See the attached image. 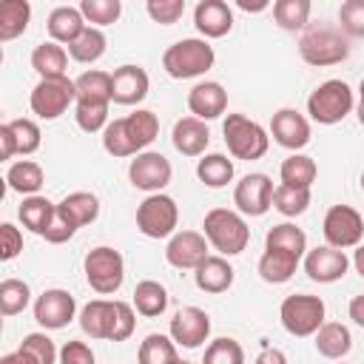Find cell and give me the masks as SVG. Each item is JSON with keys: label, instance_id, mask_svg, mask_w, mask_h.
I'll use <instances>...</instances> for the list:
<instances>
[{"label": "cell", "instance_id": "cell-14", "mask_svg": "<svg viewBox=\"0 0 364 364\" xmlns=\"http://www.w3.org/2000/svg\"><path fill=\"white\" fill-rule=\"evenodd\" d=\"M74 316H77V299L63 287L43 290L34 301V321L43 330H63L71 324Z\"/></svg>", "mask_w": 364, "mask_h": 364}, {"label": "cell", "instance_id": "cell-38", "mask_svg": "<svg viewBox=\"0 0 364 364\" xmlns=\"http://www.w3.org/2000/svg\"><path fill=\"white\" fill-rule=\"evenodd\" d=\"M310 0H276L273 20L284 31H304L310 26Z\"/></svg>", "mask_w": 364, "mask_h": 364}, {"label": "cell", "instance_id": "cell-58", "mask_svg": "<svg viewBox=\"0 0 364 364\" xmlns=\"http://www.w3.org/2000/svg\"><path fill=\"white\" fill-rule=\"evenodd\" d=\"M236 6H239L242 11H264L270 3H267V0H256V3H250V0H239Z\"/></svg>", "mask_w": 364, "mask_h": 364}, {"label": "cell", "instance_id": "cell-10", "mask_svg": "<svg viewBox=\"0 0 364 364\" xmlns=\"http://www.w3.org/2000/svg\"><path fill=\"white\" fill-rule=\"evenodd\" d=\"M71 102H77V85H74V80H68V74L65 77L40 80L31 88V97H28L31 114L37 119H46V122L63 117Z\"/></svg>", "mask_w": 364, "mask_h": 364}, {"label": "cell", "instance_id": "cell-47", "mask_svg": "<svg viewBox=\"0 0 364 364\" xmlns=\"http://www.w3.org/2000/svg\"><path fill=\"white\" fill-rule=\"evenodd\" d=\"M9 131H11V136H14V148H17V154H23V156H28V154H34L37 148H40V125L34 122V119H28V117H20V119H9Z\"/></svg>", "mask_w": 364, "mask_h": 364}, {"label": "cell", "instance_id": "cell-48", "mask_svg": "<svg viewBox=\"0 0 364 364\" xmlns=\"http://www.w3.org/2000/svg\"><path fill=\"white\" fill-rule=\"evenodd\" d=\"M17 350H23L26 355H31L37 364H57V361H60V350L54 347V341H51L46 333H28V336L20 341Z\"/></svg>", "mask_w": 364, "mask_h": 364}, {"label": "cell", "instance_id": "cell-29", "mask_svg": "<svg viewBox=\"0 0 364 364\" xmlns=\"http://www.w3.org/2000/svg\"><path fill=\"white\" fill-rule=\"evenodd\" d=\"M299 262H301V259L293 256V253H284V250H267V247H264V253H262L256 270H259V276H262L267 284H284V282L293 279Z\"/></svg>", "mask_w": 364, "mask_h": 364}, {"label": "cell", "instance_id": "cell-56", "mask_svg": "<svg viewBox=\"0 0 364 364\" xmlns=\"http://www.w3.org/2000/svg\"><path fill=\"white\" fill-rule=\"evenodd\" d=\"M347 313H350V318H353V321H355L358 327H364V293L353 296V301H350Z\"/></svg>", "mask_w": 364, "mask_h": 364}, {"label": "cell", "instance_id": "cell-12", "mask_svg": "<svg viewBox=\"0 0 364 364\" xmlns=\"http://www.w3.org/2000/svg\"><path fill=\"white\" fill-rule=\"evenodd\" d=\"M173 176V168H171V159L159 151H142L131 159L128 165V179L134 188L145 191L148 196L151 193H162V188H168Z\"/></svg>", "mask_w": 364, "mask_h": 364}, {"label": "cell", "instance_id": "cell-55", "mask_svg": "<svg viewBox=\"0 0 364 364\" xmlns=\"http://www.w3.org/2000/svg\"><path fill=\"white\" fill-rule=\"evenodd\" d=\"M14 154H17L14 136H11V131H9V122H3V125H0V156H3V159H11Z\"/></svg>", "mask_w": 364, "mask_h": 364}, {"label": "cell", "instance_id": "cell-27", "mask_svg": "<svg viewBox=\"0 0 364 364\" xmlns=\"http://www.w3.org/2000/svg\"><path fill=\"white\" fill-rule=\"evenodd\" d=\"M65 65H68V51L60 43L48 40V43L34 46V51H31V68L40 74V80L65 77Z\"/></svg>", "mask_w": 364, "mask_h": 364}, {"label": "cell", "instance_id": "cell-21", "mask_svg": "<svg viewBox=\"0 0 364 364\" xmlns=\"http://www.w3.org/2000/svg\"><path fill=\"white\" fill-rule=\"evenodd\" d=\"M188 111H191V117H196L202 122L222 117L228 111V91H225V85L213 82V80L196 82L188 91Z\"/></svg>", "mask_w": 364, "mask_h": 364}, {"label": "cell", "instance_id": "cell-40", "mask_svg": "<svg viewBox=\"0 0 364 364\" xmlns=\"http://www.w3.org/2000/svg\"><path fill=\"white\" fill-rule=\"evenodd\" d=\"M105 46H108V40H105V34H102V28H94V26H88L71 46H68V57L71 60H77V63H85V65H91V63H97L102 54H105Z\"/></svg>", "mask_w": 364, "mask_h": 364}, {"label": "cell", "instance_id": "cell-28", "mask_svg": "<svg viewBox=\"0 0 364 364\" xmlns=\"http://www.w3.org/2000/svg\"><path fill=\"white\" fill-rule=\"evenodd\" d=\"M43 182H46V173H43V168L34 159H20V162L9 165V171H6L9 191L23 193V196H37Z\"/></svg>", "mask_w": 364, "mask_h": 364}, {"label": "cell", "instance_id": "cell-9", "mask_svg": "<svg viewBox=\"0 0 364 364\" xmlns=\"http://www.w3.org/2000/svg\"><path fill=\"white\" fill-rule=\"evenodd\" d=\"M179 225V205L168 193H151L136 208V230L148 239H171Z\"/></svg>", "mask_w": 364, "mask_h": 364}, {"label": "cell", "instance_id": "cell-46", "mask_svg": "<svg viewBox=\"0 0 364 364\" xmlns=\"http://www.w3.org/2000/svg\"><path fill=\"white\" fill-rule=\"evenodd\" d=\"M108 105L111 102H74V119L85 134L105 131L108 119Z\"/></svg>", "mask_w": 364, "mask_h": 364}, {"label": "cell", "instance_id": "cell-57", "mask_svg": "<svg viewBox=\"0 0 364 364\" xmlns=\"http://www.w3.org/2000/svg\"><path fill=\"white\" fill-rule=\"evenodd\" d=\"M0 364H37L31 355H26L23 350H14V353H6L3 358H0Z\"/></svg>", "mask_w": 364, "mask_h": 364}, {"label": "cell", "instance_id": "cell-16", "mask_svg": "<svg viewBox=\"0 0 364 364\" xmlns=\"http://www.w3.org/2000/svg\"><path fill=\"white\" fill-rule=\"evenodd\" d=\"M202 230H176L165 245V262L176 270H196L210 253Z\"/></svg>", "mask_w": 364, "mask_h": 364}, {"label": "cell", "instance_id": "cell-34", "mask_svg": "<svg viewBox=\"0 0 364 364\" xmlns=\"http://www.w3.org/2000/svg\"><path fill=\"white\" fill-rule=\"evenodd\" d=\"M111 301H114V299H91V301L80 310V330H82L88 338H105V341H108Z\"/></svg>", "mask_w": 364, "mask_h": 364}, {"label": "cell", "instance_id": "cell-23", "mask_svg": "<svg viewBox=\"0 0 364 364\" xmlns=\"http://www.w3.org/2000/svg\"><path fill=\"white\" fill-rule=\"evenodd\" d=\"M233 264L228 262V256H208L196 270H193V282H196V287L202 290V293H210V296H219V293H225V290H230V284H233Z\"/></svg>", "mask_w": 364, "mask_h": 364}, {"label": "cell", "instance_id": "cell-53", "mask_svg": "<svg viewBox=\"0 0 364 364\" xmlns=\"http://www.w3.org/2000/svg\"><path fill=\"white\" fill-rule=\"evenodd\" d=\"M60 364H94V353L85 341H65L60 350Z\"/></svg>", "mask_w": 364, "mask_h": 364}, {"label": "cell", "instance_id": "cell-45", "mask_svg": "<svg viewBox=\"0 0 364 364\" xmlns=\"http://www.w3.org/2000/svg\"><path fill=\"white\" fill-rule=\"evenodd\" d=\"M202 364H245V350H242V344L236 338L222 336V338H213L205 347Z\"/></svg>", "mask_w": 364, "mask_h": 364}, {"label": "cell", "instance_id": "cell-32", "mask_svg": "<svg viewBox=\"0 0 364 364\" xmlns=\"http://www.w3.org/2000/svg\"><path fill=\"white\" fill-rule=\"evenodd\" d=\"M31 3L28 0H3L0 3V43L20 37L28 28Z\"/></svg>", "mask_w": 364, "mask_h": 364}, {"label": "cell", "instance_id": "cell-11", "mask_svg": "<svg viewBox=\"0 0 364 364\" xmlns=\"http://www.w3.org/2000/svg\"><path fill=\"white\" fill-rule=\"evenodd\" d=\"M321 233L330 247H338V250L358 247L364 242V216L353 205H333L324 213Z\"/></svg>", "mask_w": 364, "mask_h": 364}, {"label": "cell", "instance_id": "cell-24", "mask_svg": "<svg viewBox=\"0 0 364 364\" xmlns=\"http://www.w3.org/2000/svg\"><path fill=\"white\" fill-rule=\"evenodd\" d=\"M46 28H48V37L60 46H71L85 28V17L80 11V6H57L48 11V20H46Z\"/></svg>", "mask_w": 364, "mask_h": 364}, {"label": "cell", "instance_id": "cell-19", "mask_svg": "<svg viewBox=\"0 0 364 364\" xmlns=\"http://www.w3.org/2000/svg\"><path fill=\"white\" fill-rule=\"evenodd\" d=\"M151 80L142 65H119L111 74V102L117 105H136L148 97Z\"/></svg>", "mask_w": 364, "mask_h": 364}, {"label": "cell", "instance_id": "cell-60", "mask_svg": "<svg viewBox=\"0 0 364 364\" xmlns=\"http://www.w3.org/2000/svg\"><path fill=\"white\" fill-rule=\"evenodd\" d=\"M355 114H358V122L364 125V77H361V85H358V105H355Z\"/></svg>", "mask_w": 364, "mask_h": 364}, {"label": "cell", "instance_id": "cell-54", "mask_svg": "<svg viewBox=\"0 0 364 364\" xmlns=\"http://www.w3.org/2000/svg\"><path fill=\"white\" fill-rule=\"evenodd\" d=\"M253 364H287V355L279 350V347H262L259 350V355H256V361Z\"/></svg>", "mask_w": 364, "mask_h": 364}, {"label": "cell", "instance_id": "cell-49", "mask_svg": "<svg viewBox=\"0 0 364 364\" xmlns=\"http://www.w3.org/2000/svg\"><path fill=\"white\" fill-rule=\"evenodd\" d=\"M338 28L347 37L364 40V0H344L338 6Z\"/></svg>", "mask_w": 364, "mask_h": 364}, {"label": "cell", "instance_id": "cell-59", "mask_svg": "<svg viewBox=\"0 0 364 364\" xmlns=\"http://www.w3.org/2000/svg\"><path fill=\"white\" fill-rule=\"evenodd\" d=\"M353 267H355V273L364 279V242L355 247V253H353Z\"/></svg>", "mask_w": 364, "mask_h": 364}, {"label": "cell", "instance_id": "cell-20", "mask_svg": "<svg viewBox=\"0 0 364 364\" xmlns=\"http://www.w3.org/2000/svg\"><path fill=\"white\" fill-rule=\"evenodd\" d=\"M193 26L202 40L225 37L233 28V9L225 0H199L193 9Z\"/></svg>", "mask_w": 364, "mask_h": 364}, {"label": "cell", "instance_id": "cell-15", "mask_svg": "<svg viewBox=\"0 0 364 364\" xmlns=\"http://www.w3.org/2000/svg\"><path fill=\"white\" fill-rule=\"evenodd\" d=\"M168 336L173 338L176 347H188L196 350L210 338V316L202 307H179L168 324Z\"/></svg>", "mask_w": 364, "mask_h": 364}, {"label": "cell", "instance_id": "cell-61", "mask_svg": "<svg viewBox=\"0 0 364 364\" xmlns=\"http://www.w3.org/2000/svg\"><path fill=\"white\" fill-rule=\"evenodd\" d=\"M361 191H364V173H361Z\"/></svg>", "mask_w": 364, "mask_h": 364}, {"label": "cell", "instance_id": "cell-42", "mask_svg": "<svg viewBox=\"0 0 364 364\" xmlns=\"http://www.w3.org/2000/svg\"><path fill=\"white\" fill-rule=\"evenodd\" d=\"M28 301H31V287L23 279H3L0 282V313L6 318L23 313L28 307Z\"/></svg>", "mask_w": 364, "mask_h": 364}, {"label": "cell", "instance_id": "cell-22", "mask_svg": "<svg viewBox=\"0 0 364 364\" xmlns=\"http://www.w3.org/2000/svg\"><path fill=\"white\" fill-rule=\"evenodd\" d=\"M171 142L182 156H205V148L210 142V131L196 117H182L173 122Z\"/></svg>", "mask_w": 364, "mask_h": 364}, {"label": "cell", "instance_id": "cell-52", "mask_svg": "<svg viewBox=\"0 0 364 364\" xmlns=\"http://www.w3.org/2000/svg\"><path fill=\"white\" fill-rule=\"evenodd\" d=\"M74 233H77V228H74V225H71V222L57 210V213H54V219H51V225L46 228L43 239H46V242H51V245H63V242H68Z\"/></svg>", "mask_w": 364, "mask_h": 364}, {"label": "cell", "instance_id": "cell-62", "mask_svg": "<svg viewBox=\"0 0 364 364\" xmlns=\"http://www.w3.org/2000/svg\"><path fill=\"white\" fill-rule=\"evenodd\" d=\"M179 364H193V361H182V358H179Z\"/></svg>", "mask_w": 364, "mask_h": 364}, {"label": "cell", "instance_id": "cell-30", "mask_svg": "<svg viewBox=\"0 0 364 364\" xmlns=\"http://www.w3.org/2000/svg\"><path fill=\"white\" fill-rule=\"evenodd\" d=\"M54 213H57V205H54L51 199L40 196V193H37V196H26L23 205L17 208V216H20L23 228H28V230L37 233V236L46 233V228L51 225Z\"/></svg>", "mask_w": 364, "mask_h": 364}, {"label": "cell", "instance_id": "cell-50", "mask_svg": "<svg viewBox=\"0 0 364 364\" xmlns=\"http://www.w3.org/2000/svg\"><path fill=\"white\" fill-rule=\"evenodd\" d=\"M145 11L159 26H173L185 14V0H148Z\"/></svg>", "mask_w": 364, "mask_h": 364}, {"label": "cell", "instance_id": "cell-36", "mask_svg": "<svg viewBox=\"0 0 364 364\" xmlns=\"http://www.w3.org/2000/svg\"><path fill=\"white\" fill-rule=\"evenodd\" d=\"M279 176H282V185H293V188H313L316 176H318V168H316V159L307 156V154H290L282 168H279Z\"/></svg>", "mask_w": 364, "mask_h": 364}, {"label": "cell", "instance_id": "cell-41", "mask_svg": "<svg viewBox=\"0 0 364 364\" xmlns=\"http://www.w3.org/2000/svg\"><path fill=\"white\" fill-rule=\"evenodd\" d=\"M273 208L293 219V216H301L307 208H310V188H293V185H276L273 191Z\"/></svg>", "mask_w": 364, "mask_h": 364}, {"label": "cell", "instance_id": "cell-4", "mask_svg": "<svg viewBox=\"0 0 364 364\" xmlns=\"http://www.w3.org/2000/svg\"><path fill=\"white\" fill-rule=\"evenodd\" d=\"M216 63V51L208 40L202 37H185L176 40L173 46L165 48L162 54V68L168 77L173 80H193L202 77L205 71H210Z\"/></svg>", "mask_w": 364, "mask_h": 364}, {"label": "cell", "instance_id": "cell-25", "mask_svg": "<svg viewBox=\"0 0 364 364\" xmlns=\"http://www.w3.org/2000/svg\"><path fill=\"white\" fill-rule=\"evenodd\" d=\"M313 344L318 350V355L324 358H344L350 350H353V336H350V327L341 324V321H324L318 327V333L313 336Z\"/></svg>", "mask_w": 364, "mask_h": 364}, {"label": "cell", "instance_id": "cell-33", "mask_svg": "<svg viewBox=\"0 0 364 364\" xmlns=\"http://www.w3.org/2000/svg\"><path fill=\"white\" fill-rule=\"evenodd\" d=\"M264 247L267 250H284V253H293V256L304 259V253H307V236L293 222H282V225H273L267 230Z\"/></svg>", "mask_w": 364, "mask_h": 364}, {"label": "cell", "instance_id": "cell-3", "mask_svg": "<svg viewBox=\"0 0 364 364\" xmlns=\"http://www.w3.org/2000/svg\"><path fill=\"white\" fill-rule=\"evenodd\" d=\"M202 233L219 256H239L250 242V228L239 210L213 208L205 213Z\"/></svg>", "mask_w": 364, "mask_h": 364}, {"label": "cell", "instance_id": "cell-6", "mask_svg": "<svg viewBox=\"0 0 364 364\" xmlns=\"http://www.w3.org/2000/svg\"><path fill=\"white\" fill-rule=\"evenodd\" d=\"M82 273H85V282L94 293L100 296H114L122 282H125V259L117 247H108V245H100V247H91L82 259Z\"/></svg>", "mask_w": 364, "mask_h": 364}, {"label": "cell", "instance_id": "cell-2", "mask_svg": "<svg viewBox=\"0 0 364 364\" xmlns=\"http://www.w3.org/2000/svg\"><path fill=\"white\" fill-rule=\"evenodd\" d=\"M299 54L307 65H316V68L338 65L350 57V37L338 26L313 23L299 37Z\"/></svg>", "mask_w": 364, "mask_h": 364}, {"label": "cell", "instance_id": "cell-39", "mask_svg": "<svg viewBox=\"0 0 364 364\" xmlns=\"http://www.w3.org/2000/svg\"><path fill=\"white\" fill-rule=\"evenodd\" d=\"M196 176L208 188H225L233 179V159H228L225 154H205L196 162Z\"/></svg>", "mask_w": 364, "mask_h": 364}, {"label": "cell", "instance_id": "cell-17", "mask_svg": "<svg viewBox=\"0 0 364 364\" xmlns=\"http://www.w3.org/2000/svg\"><path fill=\"white\" fill-rule=\"evenodd\" d=\"M347 267H350V259L338 247L318 245L304 253V273H307V279H313L318 284H333V282L344 279Z\"/></svg>", "mask_w": 364, "mask_h": 364}, {"label": "cell", "instance_id": "cell-51", "mask_svg": "<svg viewBox=\"0 0 364 364\" xmlns=\"http://www.w3.org/2000/svg\"><path fill=\"white\" fill-rule=\"evenodd\" d=\"M20 250H23V233H20V228H14L11 222H3L0 225V259L3 262H11Z\"/></svg>", "mask_w": 364, "mask_h": 364}, {"label": "cell", "instance_id": "cell-35", "mask_svg": "<svg viewBox=\"0 0 364 364\" xmlns=\"http://www.w3.org/2000/svg\"><path fill=\"white\" fill-rule=\"evenodd\" d=\"M77 102H111V74L100 68L82 71L77 80Z\"/></svg>", "mask_w": 364, "mask_h": 364}, {"label": "cell", "instance_id": "cell-13", "mask_svg": "<svg viewBox=\"0 0 364 364\" xmlns=\"http://www.w3.org/2000/svg\"><path fill=\"white\" fill-rule=\"evenodd\" d=\"M273 179L267 173H247L233 188V205L242 216H264L273 208Z\"/></svg>", "mask_w": 364, "mask_h": 364}, {"label": "cell", "instance_id": "cell-37", "mask_svg": "<svg viewBox=\"0 0 364 364\" xmlns=\"http://www.w3.org/2000/svg\"><path fill=\"white\" fill-rule=\"evenodd\" d=\"M136 361L139 364H179V353H176V344L171 336L148 333L139 344Z\"/></svg>", "mask_w": 364, "mask_h": 364}, {"label": "cell", "instance_id": "cell-43", "mask_svg": "<svg viewBox=\"0 0 364 364\" xmlns=\"http://www.w3.org/2000/svg\"><path fill=\"white\" fill-rule=\"evenodd\" d=\"M80 11H82L85 23H91L94 28H102V26H111L119 20L122 3L119 0H82Z\"/></svg>", "mask_w": 364, "mask_h": 364}, {"label": "cell", "instance_id": "cell-26", "mask_svg": "<svg viewBox=\"0 0 364 364\" xmlns=\"http://www.w3.org/2000/svg\"><path fill=\"white\" fill-rule=\"evenodd\" d=\"M57 210L74 228H82V225H91L100 216V199L91 191H74V193H68V196H63L57 202Z\"/></svg>", "mask_w": 364, "mask_h": 364}, {"label": "cell", "instance_id": "cell-18", "mask_svg": "<svg viewBox=\"0 0 364 364\" xmlns=\"http://www.w3.org/2000/svg\"><path fill=\"white\" fill-rule=\"evenodd\" d=\"M270 136L282 148H287L293 154H301V148L310 142V122L296 108H279L270 119Z\"/></svg>", "mask_w": 364, "mask_h": 364}, {"label": "cell", "instance_id": "cell-8", "mask_svg": "<svg viewBox=\"0 0 364 364\" xmlns=\"http://www.w3.org/2000/svg\"><path fill=\"white\" fill-rule=\"evenodd\" d=\"M324 316H327V307L318 296H310V293H293L282 301L279 307V318H282V327L296 336V338H307V336H316L318 327L324 324Z\"/></svg>", "mask_w": 364, "mask_h": 364}, {"label": "cell", "instance_id": "cell-44", "mask_svg": "<svg viewBox=\"0 0 364 364\" xmlns=\"http://www.w3.org/2000/svg\"><path fill=\"white\" fill-rule=\"evenodd\" d=\"M134 327H136V310H134V304L114 299V301H111V327H108V341H125V338H131Z\"/></svg>", "mask_w": 364, "mask_h": 364}, {"label": "cell", "instance_id": "cell-31", "mask_svg": "<svg viewBox=\"0 0 364 364\" xmlns=\"http://www.w3.org/2000/svg\"><path fill=\"white\" fill-rule=\"evenodd\" d=\"M134 310L145 318H156L168 310V290L154 282V279H142L136 287H134Z\"/></svg>", "mask_w": 364, "mask_h": 364}, {"label": "cell", "instance_id": "cell-5", "mask_svg": "<svg viewBox=\"0 0 364 364\" xmlns=\"http://www.w3.org/2000/svg\"><path fill=\"white\" fill-rule=\"evenodd\" d=\"M355 108L353 88L344 80H324L307 97V114L318 125H338Z\"/></svg>", "mask_w": 364, "mask_h": 364}, {"label": "cell", "instance_id": "cell-7", "mask_svg": "<svg viewBox=\"0 0 364 364\" xmlns=\"http://www.w3.org/2000/svg\"><path fill=\"white\" fill-rule=\"evenodd\" d=\"M222 134H225V145H228V154L236 156V159H262L270 148V136L267 131L245 117V114H228L225 122H222Z\"/></svg>", "mask_w": 364, "mask_h": 364}, {"label": "cell", "instance_id": "cell-1", "mask_svg": "<svg viewBox=\"0 0 364 364\" xmlns=\"http://www.w3.org/2000/svg\"><path fill=\"white\" fill-rule=\"evenodd\" d=\"M159 134V119L154 111L148 108H136L134 114L128 117H119V119H111L102 131V148L122 159V156H136L142 154Z\"/></svg>", "mask_w": 364, "mask_h": 364}]
</instances>
